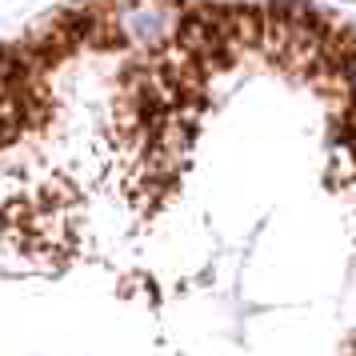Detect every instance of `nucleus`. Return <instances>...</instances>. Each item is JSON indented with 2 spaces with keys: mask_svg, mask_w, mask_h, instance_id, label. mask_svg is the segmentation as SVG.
I'll list each match as a JSON object with an SVG mask.
<instances>
[]
</instances>
